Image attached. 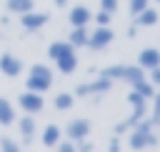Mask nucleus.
I'll list each match as a JSON object with an SVG mask.
<instances>
[{
	"mask_svg": "<svg viewBox=\"0 0 160 152\" xmlns=\"http://www.w3.org/2000/svg\"><path fill=\"white\" fill-rule=\"evenodd\" d=\"M112 40H115V32L110 30V25H98V27L88 35V47H90V50H105Z\"/></svg>",
	"mask_w": 160,
	"mask_h": 152,
	"instance_id": "0eeeda50",
	"label": "nucleus"
},
{
	"mask_svg": "<svg viewBox=\"0 0 160 152\" xmlns=\"http://www.w3.org/2000/svg\"><path fill=\"white\" fill-rule=\"evenodd\" d=\"M128 102H130V107H132V112H130V117L125 120V122H118L115 127H112V132L115 135H122V132H128L132 125H138L142 117H145V112H148V100L142 97V95H138L135 90H130V95H128Z\"/></svg>",
	"mask_w": 160,
	"mask_h": 152,
	"instance_id": "7ed1b4c3",
	"label": "nucleus"
},
{
	"mask_svg": "<svg viewBox=\"0 0 160 152\" xmlns=\"http://www.w3.org/2000/svg\"><path fill=\"white\" fill-rule=\"evenodd\" d=\"M155 2H160V0H155Z\"/></svg>",
	"mask_w": 160,
	"mask_h": 152,
	"instance_id": "473e14b6",
	"label": "nucleus"
},
{
	"mask_svg": "<svg viewBox=\"0 0 160 152\" xmlns=\"http://www.w3.org/2000/svg\"><path fill=\"white\" fill-rule=\"evenodd\" d=\"M148 5H150V0H128V7H130V15H132V17H135L140 10H145Z\"/></svg>",
	"mask_w": 160,
	"mask_h": 152,
	"instance_id": "393cba45",
	"label": "nucleus"
},
{
	"mask_svg": "<svg viewBox=\"0 0 160 152\" xmlns=\"http://www.w3.org/2000/svg\"><path fill=\"white\" fill-rule=\"evenodd\" d=\"M118 7H120V0H100V10H105V12H110V15H112Z\"/></svg>",
	"mask_w": 160,
	"mask_h": 152,
	"instance_id": "bb28decb",
	"label": "nucleus"
},
{
	"mask_svg": "<svg viewBox=\"0 0 160 152\" xmlns=\"http://www.w3.org/2000/svg\"><path fill=\"white\" fill-rule=\"evenodd\" d=\"M130 87H132V90H135L138 95H142L145 100H150V97L155 95V85H152V82H150L148 77H142V80H138V82H132Z\"/></svg>",
	"mask_w": 160,
	"mask_h": 152,
	"instance_id": "4be33fe9",
	"label": "nucleus"
},
{
	"mask_svg": "<svg viewBox=\"0 0 160 152\" xmlns=\"http://www.w3.org/2000/svg\"><path fill=\"white\" fill-rule=\"evenodd\" d=\"M48 20H50V12H42V10H40V12H38V10H30V12H22V15H20V25H22L25 30H30V32H32V30H40Z\"/></svg>",
	"mask_w": 160,
	"mask_h": 152,
	"instance_id": "9d476101",
	"label": "nucleus"
},
{
	"mask_svg": "<svg viewBox=\"0 0 160 152\" xmlns=\"http://www.w3.org/2000/svg\"><path fill=\"white\" fill-rule=\"evenodd\" d=\"M50 87H52V70H50L45 62H35V65L30 67V72H28L25 90H32V92L45 95Z\"/></svg>",
	"mask_w": 160,
	"mask_h": 152,
	"instance_id": "f03ea898",
	"label": "nucleus"
},
{
	"mask_svg": "<svg viewBox=\"0 0 160 152\" xmlns=\"http://www.w3.org/2000/svg\"><path fill=\"white\" fill-rule=\"evenodd\" d=\"M0 152H22L20 142H15L12 137H0Z\"/></svg>",
	"mask_w": 160,
	"mask_h": 152,
	"instance_id": "5701e85b",
	"label": "nucleus"
},
{
	"mask_svg": "<svg viewBox=\"0 0 160 152\" xmlns=\"http://www.w3.org/2000/svg\"><path fill=\"white\" fill-rule=\"evenodd\" d=\"M158 65H160V47H142L138 52V67H142L145 72H150Z\"/></svg>",
	"mask_w": 160,
	"mask_h": 152,
	"instance_id": "9b49d317",
	"label": "nucleus"
},
{
	"mask_svg": "<svg viewBox=\"0 0 160 152\" xmlns=\"http://www.w3.org/2000/svg\"><path fill=\"white\" fill-rule=\"evenodd\" d=\"M112 87V80H108V77H98V80H90V82H80L78 87H75V97H100V95H105L108 90Z\"/></svg>",
	"mask_w": 160,
	"mask_h": 152,
	"instance_id": "39448f33",
	"label": "nucleus"
},
{
	"mask_svg": "<svg viewBox=\"0 0 160 152\" xmlns=\"http://www.w3.org/2000/svg\"><path fill=\"white\" fill-rule=\"evenodd\" d=\"M108 152H120V140H118V135L110 137V142H108Z\"/></svg>",
	"mask_w": 160,
	"mask_h": 152,
	"instance_id": "c756f323",
	"label": "nucleus"
},
{
	"mask_svg": "<svg viewBox=\"0 0 160 152\" xmlns=\"http://www.w3.org/2000/svg\"><path fill=\"white\" fill-rule=\"evenodd\" d=\"M55 152H75V142H70V140H60V142L55 145Z\"/></svg>",
	"mask_w": 160,
	"mask_h": 152,
	"instance_id": "cd10ccee",
	"label": "nucleus"
},
{
	"mask_svg": "<svg viewBox=\"0 0 160 152\" xmlns=\"http://www.w3.org/2000/svg\"><path fill=\"white\" fill-rule=\"evenodd\" d=\"M15 120H18V115H15V105H12L8 97H0V125L8 127V125H12Z\"/></svg>",
	"mask_w": 160,
	"mask_h": 152,
	"instance_id": "dca6fc26",
	"label": "nucleus"
},
{
	"mask_svg": "<svg viewBox=\"0 0 160 152\" xmlns=\"http://www.w3.org/2000/svg\"><path fill=\"white\" fill-rule=\"evenodd\" d=\"M90 130H92V125H90L88 117H72V120L65 125L62 135H65L70 142H80V140H85V137L90 135Z\"/></svg>",
	"mask_w": 160,
	"mask_h": 152,
	"instance_id": "423d86ee",
	"label": "nucleus"
},
{
	"mask_svg": "<svg viewBox=\"0 0 160 152\" xmlns=\"http://www.w3.org/2000/svg\"><path fill=\"white\" fill-rule=\"evenodd\" d=\"M52 62H55V67L60 70V75H72V72L78 70V65H80L78 52H68V55H62V57H58V60H52Z\"/></svg>",
	"mask_w": 160,
	"mask_h": 152,
	"instance_id": "4468645a",
	"label": "nucleus"
},
{
	"mask_svg": "<svg viewBox=\"0 0 160 152\" xmlns=\"http://www.w3.org/2000/svg\"><path fill=\"white\" fill-rule=\"evenodd\" d=\"M52 2H55V5H58V7H65V5H68V2H70V0H52Z\"/></svg>",
	"mask_w": 160,
	"mask_h": 152,
	"instance_id": "2f4dec72",
	"label": "nucleus"
},
{
	"mask_svg": "<svg viewBox=\"0 0 160 152\" xmlns=\"http://www.w3.org/2000/svg\"><path fill=\"white\" fill-rule=\"evenodd\" d=\"M158 20H160V15H158V10H155V7H150V5L135 15V25H140V27H152Z\"/></svg>",
	"mask_w": 160,
	"mask_h": 152,
	"instance_id": "f3484780",
	"label": "nucleus"
},
{
	"mask_svg": "<svg viewBox=\"0 0 160 152\" xmlns=\"http://www.w3.org/2000/svg\"><path fill=\"white\" fill-rule=\"evenodd\" d=\"M152 122L150 120H140L138 125H132L128 132H130V137H128V145H130V150H145V147H155L158 145V135L152 132Z\"/></svg>",
	"mask_w": 160,
	"mask_h": 152,
	"instance_id": "f257e3e1",
	"label": "nucleus"
},
{
	"mask_svg": "<svg viewBox=\"0 0 160 152\" xmlns=\"http://www.w3.org/2000/svg\"><path fill=\"white\" fill-rule=\"evenodd\" d=\"M18 105H20V110H22L25 115H38V112H42V107H45V100H42V95H40V92L25 90V92H20V97H18Z\"/></svg>",
	"mask_w": 160,
	"mask_h": 152,
	"instance_id": "6e6552de",
	"label": "nucleus"
},
{
	"mask_svg": "<svg viewBox=\"0 0 160 152\" xmlns=\"http://www.w3.org/2000/svg\"><path fill=\"white\" fill-rule=\"evenodd\" d=\"M68 20H70L72 27H80V25H88V22L92 20V12H90L88 5H75V7H70Z\"/></svg>",
	"mask_w": 160,
	"mask_h": 152,
	"instance_id": "ddd939ff",
	"label": "nucleus"
},
{
	"mask_svg": "<svg viewBox=\"0 0 160 152\" xmlns=\"http://www.w3.org/2000/svg\"><path fill=\"white\" fill-rule=\"evenodd\" d=\"M5 5H8V10L15 12V15H22V12L35 10V0H8Z\"/></svg>",
	"mask_w": 160,
	"mask_h": 152,
	"instance_id": "412c9836",
	"label": "nucleus"
},
{
	"mask_svg": "<svg viewBox=\"0 0 160 152\" xmlns=\"http://www.w3.org/2000/svg\"><path fill=\"white\" fill-rule=\"evenodd\" d=\"M62 137V130L58 125H45L42 132H40V140H42V147H55Z\"/></svg>",
	"mask_w": 160,
	"mask_h": 152,
	"instance_id": "2eb2a0df",
	"label": "nucleus"
},
{
	"mask_svg": "<svg viewBox=\"0 0 160 152\" xmlns=\"http://www.w3.org/2000/svg\"><path fill=\"white\" fill-rule=\"evenodd\" d=\"M0 72H2L5 77H20V72H22V60L15 57L12 52H2V55H0Z\"/></svg>",
	"mask_w": 160,
	"mask_h": 152,
	"instance_id": "1a4fd4ad",
	"label": "nucleus"
},
{
	"mask_svg": "<svg viewBox=\"0 0 160 152\" xmlns=\"http://www.w3.org/2000/svg\"><path fill=\"white\" fill-rule=\"evenodd\" d=\"M148 80H150V82H152V85H160V65H158V67H152V70H150V77H148Z\"/></svg>",
	"mask_w": 160,
	"mask_h": 152,
	"instance_id": "7c9ffc66",
	"label": "nucleus"
},
{
	"mask_svg": "<svg viewBox=\"0 0 160 152\" xmlns=\"http://www.w3.org/2000/svg\"><path fill=\"white\" fill-rule=\"evenodd\" d=\"M88 25H80V27H72V32H70V37H68V42L72 45V47H88Z\"/></svg>",
	"mask_w": 160,
	"mask_h": 152,
	"instance_id": "6ab92c4d",
	"label": "nucleus"
},
{
	"mask_svg": "<svg viewBox=\"0 0 160 152\" xmlns=\"http://www.w3.org/2000/svg\"><path fill=\"white\" fill-rule=\"evenodd\" d=\"M110 12H105V10H98L95 15H92V20H95V25H110Z\"/></svg>",
	"mask_w": 160,
	"mask_h": 152,
	"instance_id": "a878e982",
	"label": "nucleus"
},
{
	"mask_svg": "<svg viewBox=\"0 0 160 152\" xmlns=\"http://www.w3.org/2000/svg\"><path fill=\"white\" fill-rule=\"evenodd\" d=\"M100 75L102 77H108V80H120V82H128V85H132V82H138V80H142L145 77V70L142 67H138V65H108V67H102L100 70Z\"/></svg>",
	"mask_w": 160,
	"mask_h": 152,
	"instance_id": "20e7f679",
	"label": "nucleus"
},
{
	"mask_svg": "<svg viewBox=\"0 0 160 152\" xmlns=\"http://www.w3.org/2000/svg\"><path fill=\"white\" fill-rule=\"evenodd\" d=\"M72 105H75V95H72V92H58L55 100H52V107H55L58 112H65V110H70Z\"/></svg>",
	"mask_w": 160,
	"mask_h": 152,
	"instance_id": "aec40b11",
	"label": "nucleus"
},
{
	"mask_svg": "<svg viewBox=\"0 0 160 152\" xmlns=\"http://www.w3.org/2000/svg\"><path fill=\"white\" fill-rule=\"evenodd\" d=\"M18 130H20V137H22V145H30L35 140V130H38V122L32 120V115H22L18 120Z\"/></svg>",
	"mask_w": 160,
	"mask_h": 152,
	"instance_id": "f8f14e48",
	"label": "nucleus"
},
{
	"mask_svg": "<svg viewBox=\"0 0 160 152\" xmlns=\"http://www.w3.org/2000/svg\"><path fill=\"white\" fill-rule=\"evenodd\" d=\"M150 100H152V117H150V122L158 127V125H160V92L155 90V95H152Z\"/></svg>",
	"mask_w": 160,
	"mask_h": 152,
	"instance_id": "b1692460",
	"label": "nucleus"
},
{
	"mask_svg": "<svg viewBox=\"0 0 160 152\" xmlns=\"http://www.w3.org/2000/svg\"><path fill=\"white\" fill-rule=\"evenodd\" d=\"M75 152H92V142H88V137L75 142Z\"/></svg>",
	"mask_w": 160,
	"mask_h": 152,
	"instance_id": "c85d7f7f",
	"label": "nucleus"
},
{
	"mask_svg": "<svg viewBox=\"0 0 160 152\" xmlns=\"http://www.w3.org/2000/svg\"><path fill=\"white\" fill-rule=\"evenodd\" d=\"M68 52H75V47H72L68 40H55V42H50V47H48V57H50V60H58V57H62V55H68Z\"/></svg>",
	"mask_w": 160,
	"mask_h": 152,
	"instance_id": "a211bd4d",
	"label": "nucleus"
}]
</instances>
